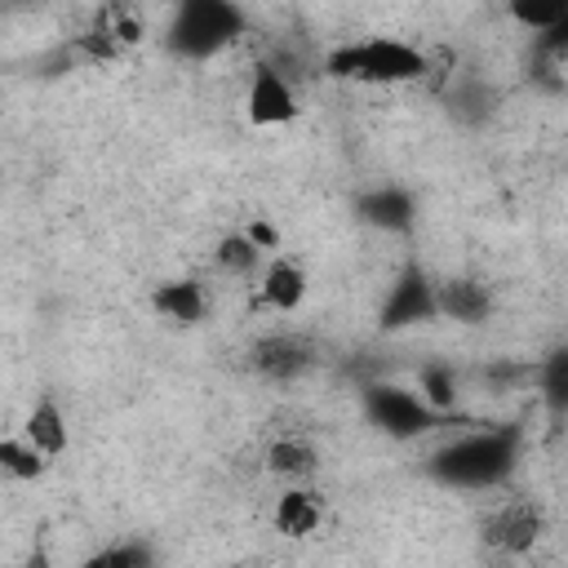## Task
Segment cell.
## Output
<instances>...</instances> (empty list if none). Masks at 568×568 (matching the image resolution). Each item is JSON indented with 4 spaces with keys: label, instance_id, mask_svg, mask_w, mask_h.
Wrapping results in <instances>:
<instances>
[{
    "label": "cell",
    "instance_id": "obj_1",
    "mask_svg": "<svg viewBox=\"0 0 568 568\" xmlns=\"http://www.w3.org/2000/svg\"><path fill=\"white\" fill-rule=\"evenodd\" d=\"M524 453V430L519 426H484V430H462L444 448L430 453V479L448 488H497L515 475Z\"/></svg>",
    "mask_w": 568,
    "mask_h": 568
},
{
    "label": "cell",
    "instance_id": "obj_2",
    "mask_svg": "<svg viewBox=\"0 0 568 568\" xmlns=\"http://www.w3.org/2000/svg\"><path fill=\"white\" fill-rule=\"evenodd\" d=\"M324 71L342 84L399 89L422 75V49L399 36H364V40H346V44L328 49Z\"/></svg>",
    "mask_w": 568,
    "mask_h": 568
},
{
    "label": "cell",
    "instance_id": "obj_3",
    "mask_svg": "<svg viewBox=\"0 0 568 568\" xmlns=\"http://www.w3.org/2000/svg\"><path fill=\"white\" fill-rule=\"evenodd\" d=\"M244 36V13L235 0H173L169 27H164V49L186 62H204L235 44Z\"/></svg>",
    "mask_w": 568,
    "mask_h": 568
},
{
    "label": "cell",
    "instance_id": "obj_4",
    "mask_svg": "<svg viewBox=\"0 0 568 568\" xmlns=\"http://www.w3.org/2000/svg\"><path fill=\"white\" fill-rule=\"evenodd\" d=\"M364 417H368L382 435H390V439H399V444L422 439V435H430V430L444 422V413H435L417 390H408V386H386V382L364 386Z\"/></svg>",
    "mask_w": 568,
    "mask_h": 568
},
{
    "label": "cell",
    "instance_id": "obj_5",
    "mask_svg": "<svg viewBox=\"0 0 568 568\" xmlns=\"http://www.w3.org/2000/svg\"><path fill=\"white\" fill-rule=\"evenodd\" d=\"M142 40H146V22L133 9V0H102L84 22V31L75 36V49L89 62H120L133 49H142Z\"/></svg>",
    "mask_w": 568,
    "mask_h": 568
},
{
    "label": "cell",
    "instance_id": "obj_6",
    "mask_svg": "<svg viewBox=\"0 0 568 568\" xmlns=\"http://www.w3.org/2000/svg\"><path fill=\"white\" fill-rule=\"evenodd\" d=\"M479 537H484L488 550L519 559V555H528L546 537V510H541L537 497H506V501H497L484 515Z\"/></svg>",
    "mask_w": 568,
    "mask_h": 568
},
{
    "label": "cell",
    "instance_id": "obj_7",
    "mask_svg": "<svg viewBox=\"0 0 568 568\" xmlns=\"http://www.w3.org/2000/svg\"><path fill=\"white\" fill-rule=\"evenodd\" d=\"M244 115H248L253 129H280V124H293L302 115L297 89L275 62H253L248 93H244Z\"/></svg>",
    "mask_w": 568,
    "mask_h": 568
},
{
    "label": "cell",
    "instance_id": "obj_8",
    "mask_svg": "<svg viewBox=\"0 0 568 568\" xmlns=\"http://www.w3.org/2000/svg\"><path fill=\"white\" fill-rule=\"evenodd\" d=\"M430 320H439V306H435V280L426 275V266L408 262V266L395 275L390 293H386V302H382V320H377V324H382L386 333H399V328L430 324Z\"/></svg>",
    "mask_w": 568,
    "mask_h": 568
},
{
    "label": "cell",
    "instance_id": "obj_9",
    "mask_svg": "<svg viewBox=\"0 0 568 568\" xmlns=\"http://www.w3.org/2000/svg\"><path fill=\"white\" fill-rule=\"evenodd\" d=\"M324 519H328V501H324V493H320L311 479L284 484L280 497H275V506H271V528H275L280 537H288V541L315 537V532L324 528Z\"/></svg>",
    "mask_w": 568,
    "mask_h": 568
},
{
    "label": "cell",
    "instance_id": "obj_10",
    "mask_svg": "<svg viewBox=\"0 0 568 568\" xmlns=\"http://www.w3.org/2000/svg\"><path fill=\"white\" fill-rule=\"evenodd\" d=\"M311 293V275L293 253H271L257 271V302L275 315H293Z\"/></svg>",
    "mask_w": 568,
    "mask_h": 568
},
{
    "label": "cell",
    "instance_id": "obj_11",
    "mask_svg": "<svg viewBox=\"0 0 568 568\" xmlns=\"http://www.w3.org/2000/svg\"><path fill=\"white\" fill-rule=\"evenodd\" d=\"M248 355H253V368L266 382H297L315 364V346L302 333H266V337L253 342Z\"/></svg>",
    "mask_w": 568,
    "mask_h": 568
},
{
    "label": "cell",
    "instance_id": "obj_12",
    "mask_svg": "<svg viewBox=\"0 0 568 568\" xmlns=\"http://www.w3.org/2000/svg\"><path fill=\"white\" fill-rule=\"evenodd\" d=\"M262 470L275 475L280 484H302V479H315L320 470V448L311 439V430H280L266 453H262Z\"/></svg>",
    "mask_w": 568,
    "mask_h": 568
},
{
    "label": "cell",
    "instance_id": "obj_13",
    "mask_svg": "<svg viewBox=\"0 0 568 568\" xmlns=\"http://www.w3.org/2000/svg\"><path fill=\"white\" fill-rule=\"evenodd\" d=\"M151 311H155L160 320L178 324V328H195V324H204V315H209V288H204V280H195V275L160 280V284L151 288Z\"/></svg>",
    "mask_w": 568,
    "mask_h": 568
},
{
    "label": "cell",
    "instance_id": "obj_14",
    "mask_svg": "<svg viewBox=\"0 0 568 568\" xmlns=\"http://www.w3.org/2000/svg\"><path fill=\"white\" fill-rule=\"evenodd\" d=\"M435 306H439L444 320H457V324H484L488 311H493V288H488L484 280L457 275V280L435 284Z\"/></svg>",
    "mask_w": 568,
    "mask_h": 568
},
{
    "label": "cell",
    "instance_id": "obj_15",
    "mask_svg": "<svg viewBox=\"0 0 568 568\" xmlns=\"http://www.w3.org/2000/svg\"><path fill=\"white\" fill-rule=\"evenodd\" d=\"M22 435L44 453V457H62L67 453V444H71V426H67V413H62V404L53 399V395H40L31 408H27V417H22Z\"/></svg>",
    "mask_w": 568,
    "mask_h": 568
},
{
    "label": "cell",
    "instance_id": "obj_16",
    "mask_svg": "<svg viewBox=\"0 0 568 568\" xmlns=\"http://www.w3.org/2000/svg\"><path fill=\"white\" fill-rule=\"evenodd\" d=\"M359 217L368 226H382V231H404V226H413L417 209H413V195L404 186H377V191L359 195Z\"/></svg>",
    "mask_w": 568,
    "mask_h": 568
},
{
    "label": "cell",
    "instance_id": "obj_17",
    "mask_svg": "<svg viewBox=\"0 0 568 568\" xmlns=\"http://www.w3.org/2000/svg\"><path fill=\"white\" fill-rule=\"evenodd\" d=\"M262 262H266V253L248 240V231H226V235L213 244V266H217L222 275H231V280H257Z\"/></svg>",
    "mask_w": 568,
    "mask_h": 568
},
{
    "label": "cell",
    "instance_id": "obj_18",
    "mask_svg": "<svg viewBox=\"0 0 568 568\" xmlns=\"http://www.w3.org/2000/svg\"><path fill=\"white\" fill-rule=\"evenodd\" d=\"M49 466H53V457H44L22 430L0 439V475H9L18 484H31V479H44Z\"/></svg>",
    "mask_w": 568,
    "mask_h": 568
},
{
    "label": "cell",
    "instance_id": "obj_19",
    "mask_svg": "<svg viewBox=\"0 0 568 568\" xmlns=\"http://www.w3.org/2000/svg\"><path fill=\"white\" fill-rule=\"evenodd\" d=\"M506 13H510V22H519L524 31L555 36V31H564V22H568V0H506Z\"/></svg>",
    "mask_w": 568,
    "mask_h": 568
},
{
    "label": "cell",
    "instance_id": "obj_20",
    "mask_svg": "<svg viewBox=\"0 0 568 568\" xmlns=\"http://www.w3.org/2000/svg\"><path fill=\"white\" fill-rule=\"evenodd\" d=\"M417 395L435 408V413H453V404H457V377H453V368H439V364H430V368H422V382H417Z\"/></svg>",
    "mask_w": 568,
    "mask_h": 568
},
{
    "label": "cell",
    "instance_id": "obj_21",
    "mask_svg": "<svg viewBox=\"0 0 568 568\" xmlns=\"http://www.w3.org/2000/svg\"><path fill=\"white\" fill-rule=\"evenodd\" d=\"M146 559H151V550H146L142 541H120V546L98 550L89 564H93V568H142Z\"/></svg>",
    "mask_w": 568,
    "mask_h": 568
},
{
    "label": "cell",
    "instance_id": "obj_22",
    "mask_svg": "<svg viewBox=\"0 0 568 568\" xmlns=\"http://www.w3.org/2000/svg\"><path fill=\"white\" fill-rule=\"evenodd\" d=\"M248 231V240L262 248V253H271V248H280V235H275V226H266V222H248L244 226Z\"/></svg>",
    "mask_w": 568,
    "mask_h": 568
}]
</instances>
